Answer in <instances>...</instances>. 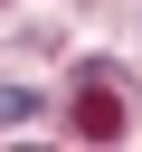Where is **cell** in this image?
<instances>
[{"instance_id":"6da1fadb","label":"cell","mask_w":142,"mask_h":152,"mask_svg":"<svg viewBox=\"0 0 142 152\" xmlns=\"http://www.w3.org/2000/svg\"><path fill=\"white\" fill-rule=\"evenodd\" d=\"M114 86H123L114 66H85V86H76V133H85V142H114V133H123V95H114Z\"/></svg>"},{"instance_id":"7a4b0ae2","label":"cell","mask_w":142,"mask_h":152,"mask_svg":"<svg viewBox=\"0 0 142 152\" xmlns=\"http://www.w3.org/2000/svg\"><path fill=\"white\" fill-rule=\"evenodd\" d=\"M28 114H38V95H28V86H0V133H9V124H28Z\"/></svg>"}]
</instances>
